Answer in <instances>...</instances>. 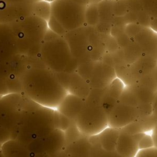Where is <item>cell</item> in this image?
Instances as JSON below:
<instances>
[{"label":"cell","mask_w":157,"mask_h":157,"mask_svg":"<svg viewBox=\"0 0 157 157\" xmlns=\"http://www.w3.org/2000/svg\"><path fill=\"white\" fill-rule=\"evenodd\" d=\"M27 66L18 75L23 94L42 106L57 110L68 92L56 74L45 64Z\"/></svg>","instance_id":"6da1fadb"},{"label":"cell","mask_w":157,"mask_h":157,"mask_svg":"<svg viewBox=\"0 0 157 157\" xmlns=\"http://www.w3.org/2000/svg\"><path fill=\"white\" fill-rule=\"evenodd\" d=\"M156 92L139 82L124 88L110 115L109 127L122 128L148 118Z\"/></svg>","instance_id":"7a4b0ae2"},{"label":"cell","mask_w":157,"mask_h":157,"mask_svg":"<svg viewBox=\"0 0 157 157\" xmlns=\"http://www.w3.org/2000/svg\"><path fill=\"white\" fill-rule=\"evenodd\" d=\"M55 110L42 106L27 98L18 122L14 139L28 146L56 129Z\"/></svg>","instance_id":"3957f363"},{"label":"cell","mask_w":157,"mask_h":157,"mask_svg":"<svg viewBox=\"0 0 157 157\" xmlns=\"http://www.w3.org/2000/svg\"><path fill=\"white\" fill-rule=\"evenodd\" d=\"M104 90L92 89L75 120L79 132L85 136L97 135L109 127V116L102 105Z\"/></svg>","instance_id":"277c9868"},{"label":"cell","mask_w":157,"mask_h":157,"mask_svg":"<svg viewBox=\"0 0 157 157\" xmlns=\"http://www.w3.org/2000/svg\"><path fill=\"white\" fill-rule=\"evenodd\" d=\"M42 63L55 73L73 72L77 62L64 36L48 29L40 49Z\"/></svg>","instance_id":"5b68a950"},{"label":"cell","mask_w":157,"mask_h":157,"mask_svg":"<svg viewBox=\"0 0 157 157\" xmlns=\"http://www.w3.org/2000/svg\"><path fill=\"white\" fill-rule=\"evenodd\" d=\"M90 0H54L51 15L67 33L78 29L85 22V13Z\"/></svg>","instance_id":"8992f818"},{"label":"cell","mask_w":157,"mask_h":157,"mask_svg":"<svg viewBox=\"0 0 157 157\" xmlns=\"http://www.w3.org/2000/svg\"><path fill=\"white\" fill-rule=\"evenodd\" d=\"M27 97L21 93H9L0 99V128L14 135Z\"/></svg>","instance_id":"52a82bcc"},{"label":"cell","mask_w":157,"mask_h":157,"mask_svg":"<svg viewBox=\"0 0 157 157\" xmlns=\"http://www.w3.org/2000/svg\"><path fill=\"white\" fill-rule=\"evenodd\" d=\"M64 140L63 131L56 128L48 135L34 140L27 147L34 155L51 154L59 151L64 145Z\"/></svg>","instance_id":"ba28073f"},{"label":"cell","mask_w":157,"mask_h":157,"mask_svg":"<svg viewBox=\"0 0 157 157\" xmlns=\"http://www.w3.org/2000/svg\"><path fill=\"white\" fill-rule=\"evenodd\" d=\"M145 132L128 134L121 131L117 141L115 150L123 157H135L139 150V142Z\"/></svg>","instance_id":"9c48e42d"},{"label":"cell","mask_w":157,"mask_h":157,"mask_svg":"<svg viewBox=\"0 0 157 157\" xmlns=\"http://www.w3.org/2000/svg\"><path fill=\"white\" fill-rule=\"evenodd\" d=\"M85 99L68 93L57 110L67 118L75 120L82 107Z\"/></svg>","instance_id":"30bf717a"},{"label":"cell","mask_w":157,"mask_h":157,"mask_svg":"<svg viewBox=\"0 0 157 157\" xmlns=\"http://www.w3.org/2000/svg\"><path fill=\"white\" fill-rule=\"evenodd\" d=\"M1 150L5 157H34L26 146L15 139H10L1 145Z\"/></svg>","instance_id":"8fae6325"},{"label":"cell","mask_w":157,"mask_h":157,"mask_svg":"<svg viewBox=\"0 0 157 157\" xmlns=\"http://www.w3.org/2000/svg\"><path fill=\"white\" fill-rule=\"evenodd\" d=\"M120 129L107 127L96 135L99 143L103 148L110 151H116L115 147Z\"/></svg>","instance_id":"7c38bea8"},{"label":"cell","mask_w":157,"mask_h":157,"mask_svg":"<svg viewBox=\"0 0 157 157\" xmlns=\"http://www.w3.org/2000/svg\"><path fill=\"white\" fill-rule=\"evenodd\" d=\"M91 148L88 157H123L116 151H110L103 148L97 139L96 135L90 136Z\"/></svg>","instance_id":"4fadbf2b"},{"label":"cell","mask_w":157,"mask_h":157,"mask_svg":"<svg viewBox=\"0 0 157 157\" xmlns=\"http://www.w3.org/2000/svg\"><path fill=\"white\" fill-rule=\"evenodd\" d=\"M51 2L41 0L34 3L33 8V15L37 16L47 22L51 15Z\"/></svg>","instance_id":"5bb4252c"},{"label":"cell","mask_w":157,"mask_h":157,"mask_svg":"<svg viewBox=\"0 0 157 157\" xmlns=\"http://www.w3.org/2000/svg\"><path fill=\"white\" fill-rule=\"evenodd\" d=\"M144 11L152 18H157V0H139Z\"/></svg>","instance_id":"9a60e30c"},{"label":"cell","mask_w":157,"mask_h":157,"mask_svg":"<svg viewBox=\"0 0 157 157\" xmlns=\"http://www.w3.org/2000/svg\"><path fill=\"white\" fill-rule=\"evenodd\" d=\"M146 122L148 126L151 130H152L155 126L157 124V92L153 102L152 113L151 115L148 118H147V119L146 120Z\"/></svg>","instance_id":"2e32d148"},{"label":"cell","mask_w":157,"mask_h":157,"mask_svg":"<svg viewBox=\"0 0 157 157\" xmlns=\"http://www.w3.org/2000/svg\"><path fill=\"white\" fill-rule=\"evenodd\" d=\"M154 147V142L151 136L145 134L139 142V150L150 148Z\"/></svg>","instance_id":"e0dca14e"},{"label":"cell","mask_w":157,"mask_h":157,"mask_svg":"<svg viewBox=\"0 0 157 157\" xmlns=\"http://www.w3.org/2000/svg\"><path fill=\"white\" fill-rule=\"evenodd\" d=\"M135 157H157V148L155 147L139 150Z\"/></svg>","instance_id":"ac0fdd59"},{"label":"cell","mask_w":157,"mask_h":157,"mask_svg":"<svg viewBox=\"0 0 157 157\" xmlns=\"http://www.w3.org/2000/svg\"><path fill=\"white\" fill-rule=\"evenodd\" d=\"M151 137L154 142V147L157 148V124L155 126V127L151 130Z\"/></svg>","instance_id":"d6986e66"},{"label":"cell","mask_w":157,"mask_h":157,"mask_svg":"<svg viewBox=\"0 0 157 157\" xmlns=\"http://www.w3.org/2000/svg\"><path fill=\"white\" fill-rule=\"evenodd\" d=\"M155 75L156 81V83H157V65H156V69H155Z\"/></svg>","instance_id":"ffe728a7"}]
</instances>
